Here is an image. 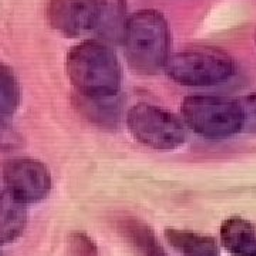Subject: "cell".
Returning <instances> with one entry per match:
<instances>
[{"label": "cell", "instance_id": "11", "mask_svg": "<svg viewBox=\"0 0 256 256\" xmlns=\"http://www.w3.org/2000/svg\"><path fill=\"white\" fill-rule=\"evenodd\" d=\"M165 239L182 256H220L216 240L181 229H165Z\"/></svg>", "mask_w": 256, "mask_h": 256}, {"label": "cell", "instance_id": "13", "mask_svg": "<svg viewBox=\"0 0 256 256\" xmlns=\"http://www.w3.org/2000/svg\"><path fill=\"white\" fill-rule=\"evenodd\" d=\"M121 232L137 249L141 256H170L146 224L138 220H127L121 224Z\"/></svg>", "mask_w": 256, "mask_h": 256}, {"label": "cell", "instance_id": "15", "mask_svg": "<svg viewBox=\"0 0 256 256\" xmlns=\"http://www.w3.org/2000/svg\"><path fill=\"white\" fill-rule=\"evenodd\" d=\"M242 112V131L256 134V92L238 100Z\"/></svg>", "mask_w": 256, "mask_h": 256}, {"label": "cell", "instance_id": "1", "mask_svg": "<svg viewBox=\"0 0 256 256\" xmlns=\"http://www.w3.org/2000/svg\"><path fill=\"white\" fill-rule=\"evenodd\" d=\"M66 70L80 96L112 97L121 90V64L104 42L86 40L74 46L67 54Z\"/></svg>", "mask_w": 256, "mask_h": 256}, {"label": "cell", "instance_id": "16", "mask_svg": "<svg viewBox=\"0 0 256 256\" xmlns=\"http://www.w3.org/2000/svg\"><path fill=\"white\" fill-rule=\"evenodd\" d=\"M70 249L74 256H97L98 249L94 240L84 234H74L70 238Z\"/></svg>", "mask_w": 256, "mask_h": 256}, {"label": "cell", "instance_id": "7", "mask_svg": "<svg viewBox=\"0 0 256 256\" xmlns=\"http://www.w3.org/2000/svg\"><path fill=\"white\" fill-rule=\"evenodd\" d=\"M94 0H50L47 18L52 28L66 37L92 33Z\"/></svg>", "mask_w": 256, "mask_h": 256}, {"label": "cell", "instance_id": "2", "mask_svg": "<svg viewBox=\"0 0 256 256\" xmlns=\"http://www.w3.org/2000/svg\"><path fill=\"white\" fill-rule=\"evenodd\" d=\"M130 67L140 74H156L170 58L171 30L162 13L140 10L128 18L122 38Z\"/></svg>", "mask_w": 256, "mask_h": 256}, {"label": "cell", "instance_id": "4", "mask_svg": "<svg viewBox=\"0 0 256 256\" xmlns=\"http://www.w3.org/2000/svg\"><path fill=\"white\" fill-rule=\"evenodd\" d=\"M181 112L185 124L206 138H228L242 131L238 100L220 96H190L184 98Z\"/></svg>", "mask_w": 256, "mask_h": 256}, {"label": "cell", "instance_id": "17", "mask_svg": "<svg viewBox=\"0 0 256 256\" xmlns=\"http://www.w3.org/2000/svg\"><path fill=\"white\" fill-rule=\"evenodd\" d=\"M0 256H2V255H0Z\"/></svg>", "mask_w": 256, "mask_h": 256}, {"label": "cell", "instance_id": "8", "mask_svg": "<svg viewBox=\"0 0 256 256\" xmlns=\"http://www.w3.org/2000/svg\"><path fill=\"white\" fill-rule=\"evenodd\" d=\"M127 23L126 0H94L92 33L104 43H122Z\"/></svg>", "mask_w": 256, "mask_h": 256}, {"label": "cell", "instance_id": "3", "mask_svg": "<svg viewBox=\"0 0 256 256\" xmlns=\"http://www.w3.org/2000/svg\"><path fill=\"white\" fill-rule=\"evenodd\" d=\"M166 76L181 86L210 87L229 82L236 74L235 60L225 52L212 47L186 48L170 56Z\"/></svg>", "mask_w": 256, "mask_h": 256}, {"label": "cell", "instance_id": "14", "mask_svg": "<svg viewBox=\"0 0 256 256\" xmlns=\"http://www.w3.org/2000/svg\"><path fill=\"white\" fill-rule=\"evenodd\" d=\"M22 90L13 70L0 63V117L14 114L20 106Z\"/></svg>", "mask_w": 256, "mask_h": 256}, {"label": "cell", "instance_id": "9", "mask_svg": "<svg viewBox=\"0 0 256 256\" xmlns=\"http://www.w3.org/2000/svg\"><path fill=\"white\" fill-rule=\"evenodd\" d=\"M220 240L235 256H256V229L242 218H229L220 228Z\"/></svg>", "mask_w": 256, "mask_h": 256}, {"label": "cell", "instance_id": "6", "mask_svg": "<svg viewBox=\"0 0 256 256\" xmlns=\"http://www.w3.org/2000/svg\"><path fill=\"white\" fill-rule=\"evenodd\" d=\"M8 191L24 205L43 201L52 190V175L42 161L32 158L10 160L3 166Z\"/></svg>", "mask_w": 256, "mask_h": 256}, {"label": "cell", "instance_id": "10", "mask_svg": "<svg viewBox=\"0 0 256 256\" xmlns=\"http://www.w3.org/2000/svg\"><path fill=\"white\" fill-rule=\"evenodd\" d=\"M28 222V210L8 190L0 194V245L10 244L23 234Z\"/></svg>", "mask_w": 256, "mask_h": 256}, {"label": "cell", "instance_id": "12", "mask_svg": "<svg viewBox=\"0 0 256 256\" xmlns=\"http://www.w3.org/2000/svg\"><path fill=\"white\" fill-rule=\"evenodd\" d=\"M78 108L87 118L104 127H116L121 120V100L118 96L112 97H87L80 96Z\"/></svg>", "mask_w": 256, "mask_h": 256}, {"label": "cell", "instance_id": "5", "mask_svg": "<svg viewBox=\"0 0 256 256\" xmlns=\"http://www.w3.org/2000/svg\"><path fill=\"white\" fill-rule=\"evenodd\" d=\"M127 127L138 142L156 151H174L184 146V122L158 106L141 102L127 112Z\"/></svg>", "mask_w": 256, "mask_h": 256}]
</instances>
